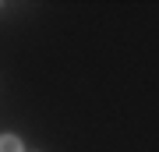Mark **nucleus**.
<instances>
[{
  "mask_svg": "<svg viewBox=\"0 0 159 152\" xmlns=\"http://www.w3.org/2000/svg\"><path fill=\"white\" fill-rule=\"evenodd\" d=\"M0 152H25V149L14 135H0Z\"/></svg>",
  "mask_w": 159,
  "mask_h": 152,
  "instance_id": "1",
  "label": "nucleus"
}]
</instances>
